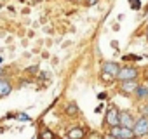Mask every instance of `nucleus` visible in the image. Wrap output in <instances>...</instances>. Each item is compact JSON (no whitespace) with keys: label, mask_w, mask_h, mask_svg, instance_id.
<instances>
[{"label":"nucleus","mask_w":148,"mask_h":139,"mask_svg":"<svg viewBox=\"0 0 148 139\" xmlns=\"http://www.w3.org/2000/svg\"><path fill=\"white\" fill-rule=\"evenodd\" d=\"M139 113H141V117H146L148 118V103H145V104L139 106Z\"/></svg>","instance_id":"obj_13"},{"label":"nucleus","mask_w":148,"mask_h":139,"mask_svg":"<svg viewBox=\"0 0 148 139\" xmlns=\"http://www.w3.org/2000/svg\"><path fill=\"white\" fill-rule=\"evenodd\" d=\"M134 94H136L138 99H146V97H148V87H145V85H138V87L134 89Z\"/></svg>","instance_id":"obj_10"},{"label":"nucleus","mask_w":148,"mask_h":139,"mask_svg":"<svg viewBox=\"0 0 148 139\" xmlns=\"http://www.w3.org/2000/svg\"><path fill=\"white\" fill-rule=\"evenodd\" d=\"M33 4H40V2H44V0H32Z\"/></svg>","instance_id":"obj_17"},{"label":"nucleus","mask_w":148,"mask_h":139,"mask_svg":"<svg viewBox=\"0 0 148 139\" xmlns=\"http://www.w3.org/2000/svg\"><path fill=\"white\" fill-rule=\"evenodd\" d=\"M2 73H4V70H2V68H0V77H2Z\"/></svg>","instance_id":"obj_18"},{"label":"nucleus","mask_w":148,"mask_h":139,"mask_svg":"<svg viewBox=\"0 0 148 139\" xmlns=\"http://www.w3.org/2000/svg\"><path fill=\"white\" fill-rule=\"evenodd\" d=\"M139 5H141L139 0H131V7H132V9H139Z\"/></svg>","instance_id":"obj_14"},{"label":"nucleus","mask_w":148,"mask_h":139,"mask_svg":"<svg viewBox=\"0 0 148 139\" xmlns=\"http://www.w3.org/2000/svg\"><path fill=\"white\" fill-rule=\"evenodd\" d=\"M98 2H99V0H86V5H87V7H92V5H96Z\"/></svg>","instance_id":"obj_15"},{"label":"nucleus","mask_w":148,"mask_h":139,"mask_svg":"<svg viewBox=\"0 0 148 139\" xmlns=\"http://www.w3.org/2000/svg\"><path fill=\"white\" fill-rule=\"evenodd\" d=\"M138 87V84H136V80H124V82H120V91L122 92H125V94H131V92H134V89Z\"/></svg>","instance_id":"obj_8"},{"label":"nucleus","mask_w":148,"mask_h":139,"mask_svg":"<svg viewBox=\"0 0 148 139\" xmlns=\"http://www.w3.org/2000/svg\"><path fill=\"white\" fill-rule=\"evenodd\" d=\"M103 139H117V137H113V136H112V134H106V136H105V137H103Z\"/></svg>","instance_id":"obj_16"},{"label":"nucleus","mask_w":148,"mask_h":139,"mask_svg":"<svg viewBox=\"0 0 148 139\" xmlns=\"http://www.w3.org/2000/svg\"><path fill=\"white\" fill-rule=\"evenodd\" d=\"M101 70H103V77L108 78V80H112V78H117V73H119L120 66L115 61H105L103 66H101Z\"/></svg>","instance_id":"obj_2"},{"label":"nucleus","mask_w":148,"mask_h":139,"mask_svg":"<svg viewBox=\"0 0 148 139\" xmlns=\"http://www.w3.org/2000/svg\"><path fill=\"white\" fill-rule=\"evenodd\" d=\"M119 125H120V127L132 129V125H134V117H132L129 111H119Z\"/></svg>","instance_id":"obj_6"},{"label":"nucleus","mask_w":148,"mask_h":139,"mask_svg":"<svg viewBox=\"0 0 148 139\" xmlns=\"http://www.w3.org/2000/svg\"><path fill=\"white\" fill-rule=\"evenodd\" d=\"M84 136H86V132H84L82 127H73V129L68 130V137L70 139H84Z\"/></svg>","instance_id":"obj_9"},{"label":"nucleus","mask_w":148,"mask_h":139,"mask_svg":"<svg viewBox=\"0 0 148 139\" xmlns=\"http://www.w3.org/2000/svg\"><path fill=\"white\" fill-rule=\"evenodd\" d=\"M132 132H134V136H138V137L146 136V134H148V118H146V117H139L138 120H134Z\"/></svg>","instance_id":"obj_3"},{"label":"nucleus","mask_w":148,"mask_h":139,"mask_svg":"<svg viewBox=\"0 0 148 139\" xmlns=\"http://www.w3.org/2000/svg\"><path fill=\"white\" fill-rule=\"evenodd\" d=\"M136 77H138V70L132 68V66H124V68L119 70V73H117V78L120 82H124V80H136Z\"/></svg>","instance_id":"obj_4"},{"label":"nucleus","mask_w":148,"mask_h":139,"mask_svg":"<svg viewBox=\"0 0 148 139\" xmlns=\"http://www.w3.org/2000/svg\"><path fill=\"white\" fill-rule=\"evenodd\" d=\"M12 92V84L9 78L0 77V97H7Z\"/></svg>","instance_id":"obj_7"},{"label":"nucleus","mask_w":148,"mask_h":139,"mask_svg":"<svg viewBox=\"0 0 148 139\" xmlns=\"http://www.w3.org/2000/svg\"><path fill=\"white\" fill-rule=\"evenodd\" d=\"M105 123L106 125H119V111L115 106H110L106 110V115H105Z\"/></svg>","instance_id":"obj_5"},{"label":"nucleus","mask_w":148,"mask_h":139,"mask_svg":"<svg viewBox=\"0 0 148 139\" xmlns=\"http://www.w3.org/2000/svg\"><path fill=\"white\" fill-rule=\"evenodd\" d=\"M77 113H79V108H77V104H75V103H71V104H68V106H66V115L75 117Z\"/></svg>","instance_id":"obj_11"},{"label":"nucleus","mask_w":148,"mask_h":139,"mask_svg":"<svg viewBox=\"0 0 148 139\" xmlns=\"http://www.w3.org/2000/svg\"><path fill=\"white\" fill-rule=\"evenodd\" d=\"M40 139H56V136H54V132H52V130L44 129V130L40 132Z\"/></svg>","instance_id":"obj_12"},{"label":"nucleus","mask_w":148,"mask_h":139,"mask_svg":"<svg viewBox=\"0 0 148 139\" xmlns=\"http://www.w3.org/2000/svg\"><path fill=\"white\" fill-rule=\"evenodd\" d=\"M146 40H148V28H146Z\"/></svg>","instance_id":"obj_19"},{"label":"nucleus","mask_w":148,"mask_h":139,"mask_svg":"<svg viewBox=\"0 0 148 139\" xmlns=\"http://www.w3.org/2000/svg\"><path fill=\"white\" fill-rule=\"evenodd\" d=\"M108 134H112L113 137H117V139H134L136 136H134V132H132V129H127V127H120V125H113L112 129H110V132Z\"/></svg>","instance_id":"obj_1"}]
</instances>
